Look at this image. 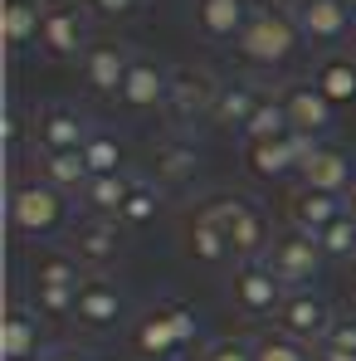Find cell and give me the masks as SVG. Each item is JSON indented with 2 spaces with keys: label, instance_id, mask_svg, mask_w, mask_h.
<instances>
[{
  "label": "cell",
  "instance_id": "cell-1",
  "mask_svg": "<svg viewBox=\"0 0 356 361\" xmlns=\"http://www.w3.org/2000/svg\"><path fill=\"white\" fill-rule=\"evenodd\" d=\"M297 49H302V30H297L293 10H283L274 0L254 5V15H249V25L239 35V54L249 63H259V68H283Z\"/></svg>",
  "mask_w": 356,
  "mask_h": 361
},
{
  "label": "cell",
  "instance_id": "cell-2",
  "mask_svg": "<svg viewBox=\"0 0 356 361\" xmlns=\"http://www.w3.org/2000/svg\"><path fill=\"white\" fill-rule=\"evenodd\" d=\"M190 342H195V312L180 298L156 302V307L137 322V332H132L137 357H147V361H171L176 352H185Z\"/></svg>",
  "mask_w": 356,
  "mask_h": 361
},
{
  "label": "cell",
  "instance_id": "cell-3",
  "mask_svg": "<svg viewBox=\"0 0 356 361\" xmlns=\"http://www.w3.org/2000/svg\"><path fill=\"white\" fill-rule=\"evenodd\" d=\"M5 210H10V230H15V235L44 240V235L63 230V220H68V195H63L59 185H49V180H20V185L10 190Z\"/></svg>",
  "mask_w": 356,
  "mask_h": 361
},
{
  "label": "cell",
  "instance_id": "cell-4",
  "mask_svg": "<svg viewBox=\"0 0 356 361\" xmlns=\"http://www.w3.org/2000/svg\"><path fill=\"white\" fill-rule=\"evenodd\" d=\"M210 220L225 230V240L235 249L244 264H259V259H269V220L249 205V200H239V195H225V200H215L210 205Z\"/></svg>",
  "mask_w": 356,
  "mask_h": 361
},
{
  "label": "cell",
  "instance_id": "cell-5",
  "mask_svg": "<svg viewBox=\"0 0 356 361\" xmlns=\"http://www.w3.org/2000/svg\"><path fill=\"white\" fill-rule=\"evenodd\" d=\"M278 332L283 337H293V342H302V347H322L327 342V332L337 327V317H332V302L322 298V293H307V288H293L288 298H283V307H278Z\"/></svg>",
  "mask_w": 356,
  "mask_h": 361
},
{
  "label": "cell",
  "instance_id": "cell-6",
  "mask_svg": "<svg viewBox=\"0 0 356 361\" xmlns=\"http://www.w3.org/2000/svg\"><path fill=\"white\" fill-rule=\"evenodd\" d=\"M230 298L244 317H278V307L288 298V283L259 259V264H244L235 274V283H230Z\"/></svg>",
  "mask_w": 356,
  "mask_h": 361
},
{
  "label": "cell",
  "instance_id": "cell-7",
  "mask_svg": "<svg viewBox=\"0 0 356 361\" xmlns=\"http://www.w3.org/2000/svg\"><path fill=\"white\" fill-rule=\"evenodd\" d=\"M312 137H302V132H288V137H274V142H249L244 147V161H249V171L259 180H278V176H293L302 171V161L312 157Z\"/></svg>",
  "mask_w": 356,
  "mask_h": 361
},
{
  "label": "cell",
  "instance_id": "cell-8",
  "mask_svg": "<svg viewBox=\"0 0 356 361\" xmlns=\"http://www.w3.org/2000/svg\"><path fill=\"white\" fill-rule=\"evenodd\" d=\"M322 259H327V254H322V244L312 240V235H297V230H293V235H283V240L269 249V259H264V264H269L288 288H302L307 279H317Z\"/></svg>",
  "mask_w": 356,
  "mask_h": 361
},
{
  "label": "cell",
  "instance_id": "cell-9",
  "mask_svg": "<svg viewBox=\"0 0 356 361\" xmlns=\"http://www.w3.org/2000/svg\"><path fill=\"white\" fill-rule=\"evenodd\" d=\"M297 176H302V190H322V195H352V185H356L352 157L342 147H332V142H317Z\"/></svg>",
  "mask_w": 356,
  "mask_h": 361
},
{
  "label": "cell",
  "instance_id": "cell-10",
  "mask_svg": "<svg viewBox=\"0 0 356 361\" xmlns=\"http://www.w3.org/2000/svg\"><path fill=\"white\" fill-rule=\"evenodd\" d=\"M88 137H93V127H88L83 113H73V108H44V113L35 118V147H39L44 157L83 152Z\"/></svg>",
  "mask_w": 356,
  "mask_h": 361
},
{
  "label": "cell",
  "instance_id": "cell-11",
  "mask_svg": "<svg viewBox=\"0 0 356 361\" xmlns=\"http://www.w3.org/2000/svg\"><path fill=\"white\" fill-rule=\"evenodd\" d=\"M166 98H171V73H166L156 59L132 54V68H127V83H122L118 103L132 108V113H152V108H161Z\"/></svg>",
  "mask_w": 356,
  "mask_h": 361
},
{
  "label": "cell",
  "instance_id": "cell-12",
  "mask_svg": "<svg viewBox=\"0 0 356 361\" xmlns=\"http://www.w3.org/2000/svg\"><path fill=\"white\" fill-rule=\"evenodd\" d=\"M293 15L302 39H312V44H337L352 30V5H342V0H293Z\"/></svg>",
  "mask_w": 356,
  "mask_h": 361
},
{
  "label": "cell",
  "instance_id": "cell-13",
  "mask_svg": "<svg viewBox=\"0 0 356 361\" xmlns=\"http://www.w3.org/2000/svg\"><path fill=\"white\" fill-rule=\"evenodd\" d=\"M283 108H288V127L302 132V137H327L332 132V122H337V108L312 88V83H293L288 93H283Z\"/></svg>",
  "mask_w": 356,
  "mask_h": 361
},
{
  "label": "cell",
  "instance_id": "cell-14",
  "mask_svg": "<svg viewBox=\"0 0 356 361\" xmlns=\"http://www.w3.org/2000/svg\"><path fill=\"white\" fill-rule=\"evenodd\" d=\"M127 68H132V54L122 44H88L83 49V83L103 98H118L122 83H127Z\"/></svg>",
  "mask_w": 356,
  "mask_h": 361
},
{
  "label": "cell",
  "instance_id": "cell-15",
  "mask_svg": "<svg viewBox=\"0 0 356 361\" xmlns=\"http://www.w3.org/2000/svg\"><path fill=\"white\" fill-rule=\"evenodd\" d=\"M215 98H220V83H215L205 68H180V73H171V98H166L171 118L190 122L195 113H210Z\"/></svg>",
  "mask_w": 356,
  "mask_h": 361
},
{
  "label": "cell",
  "instance_id": "cell-16",
  "mask_svg": "<svg viewBox=\"0 0 356 361\" xmlns=\"http://www.w3.org/2000/svg\"><path fill=\"white\" fill-rule=\"evenodd\" d=\"M249 15H254L249 0H195V30L205 39H235L239 44Z\"/></svg>",
  "mask_w": 356,
  "mask_h": 361
},
{
  "label": "cell",
  "instance_id": "cell-17",
  "mask_svg": "<svg viewBox=\"0 0 356 361\" xmlns=\"http://www.w3.org/2000/svg\"><path fill=\"white\" fill-rule=\"evenodd\" d=\"M88 44V25L78 10H44V25H39V49L49 59H73L78 49Z\"/></svg>",
  "mask_w": 356,
  "mask_h": 361
},
{
  "label": "cell",
  "instance_id": "cell-18",
  "mask_svg": "<svg viewBox=\"0 0 356 361\" xmlns=\"http://www.w3.org/2000/svg\"><path fill=\"white\" fill-rule=\"evenodd\" d=\"M347 215V200L342 195H322V190H297L293 205H288V220H293L297 235H322L332 220H342Z\"/></svg>",
  "mask_w": 356,
  "mask_h": 361
},
{
  "label": "cell",
  "instance_id": "cell-19",
  "mask_svg": "<svg viewBox=\"0 0 356 361\" xmlns=\"http://www.w3.org/2000/svg\"><path fill=\"white\" fill-rule=\"evenodd\" d=\"M73 254L78 264L88 269H108L113 259H122V235H118V220H88L73 230Z\"/></svg>",
  "mask_w": 356,
  "mask_h": 361
},
{
  "label": "cell",
  "instance_id": "cell-20",
  "mask_svg": "<svg viewBox=\"0 0 356 361\" xmlns=\"http://www.w3.org/2000/svg\"><path fill=\"white\" fill-rule=\"evenodd\" d=\"M332 108H356V59L352 54H327L307 78Z\"/></svg>",
  "mask_w": 356,
  "mask_h": 361
},
{
  "label": "cell",
  "instance_id": "cell-21",
  "mask_svg": "<svg viewBox=\"0 0 356 361\" xmlns=\"http://www.w3.org/2000/svg\"><path fill=\"white\" fill-rule=\"evenodd\" d=\"M132 185H137V176H127V171H118V176H93L83 185L78 200H83V210H88L93 220H122Z\"/></svg>",
  "mask_w": 356,
  "mask_h": 361
},
{
  "label": "cell",
  "instance_id": "cell-22",
  "mask_svg": "<svg viewBox=\"0 0 356 361\" xmlns=\"http://www.w3.org/2000/svg\"><path fill=\"white\" fill-rule=\"evenodd\" d=\"M122 293L108 283V279H83V288H78V307H73V317L83 322V327H113L122 317Z\"/></svg>",
  "mask_w": 356,
  "mask_h": 361
},
{
  "label": "cell",
  "instance_id": "cell-23",
  "mask_svg": "<svg viewBox=\"0 0 356 361\" xmlns=\"http://www.w3.org/2000/svg\"><path fill=\"white\" fill-rule=\"evenodd\" d=\"M185 249H190V259L205 264V269H220V264L235 254L230 240H225V230L210 220V210H200V215L190 220V230H185Z\"/></svg>",
  "mask_w": 356,
  "mask_h": 361
},
{
  "label": "cell",
  "instance_id": "cell-24",
  "mask_svg": "<svg viewBox=\"0 0 356 361\" xmlns=\"http://www.w3.org/2000/svg\"><path fill=\"white\" fill-rule=\"evenodd\" d=\"M259 103H264V93H259L254 83H220V98H215V108H210V122L244 132L249 118L259 113Z\"/></svg>",
  "mask_w": 356,
  "mask_h": 361
},
{
  "label": "cell",
  "instance_id": "cell-25",
  "mask_svg": "<svg viewBox=\"0 0 356 361\" xmlns=\"http://www.w3.org/2000/svg\"><path fill=\"white\" fill-rule=\"evenodd\" d=\"M30 357H44L39 352V317L20 302H10L5 312V361H30Z\"/></svg>",
  "mask_w": 356,
  "mask_h": 361
},
{
  "label": "cell",
  "instance_id": "cell-26",
  "mask_svg": "<svg viewBox=\"0 0 356 361\" xmlns=\"http://www.w3.org/2000/svg\"><path fill=\"white\" fill-rule=\"evenodd\" d=\"M35 283L39 288H83V274H78V254L73 249H39L35 264H30Z\"/></svg>",
  "mask_w": 356,
  "mask_h": 361
},
{
  "label": "cell",
  "instance_id": "cell-27",
  "mask_svg": "<svg viewBox=\"0 0 356 361\" xmlns=\"http://www.w3.org/2000/svg\"><path fill=\"white\" fill-rule=\"evenodd\" d=\"M39 25H44L39 0H5V39H10V49L39 44Z\"/></svg>",
  "mask_w": 356,
  "mask_h": 361
},
{
  "label": "cell",
  "instance_id": "cell-28",
  "mask_svg": "<svg viewBox=\"0 0 356 361\" xmlns=\"http://www.w3.org/2000/svg\"><path fill=\"white\" fill-rule=\"evenodd\" d=\"M195 166H200V147H195V142L171 137V142H161V147H156V176L166 180V185L190 180V176H195Z\"/></svg>",
  "mask_w": 356,
  "mask_h": 361
},
{
  "label": "cell",
  "instance_id": "cell-29",
  "mask_svg": "<svg viewBox=\"0 0 356 361\" xmlns=\"http://www.w3.org/2000/svg\"><path fill=\"white\" fill-rule=\"evenodd\" d=\"M39 171H44V180H49V185H59L63 195H68V190H78V195H83V185L93 180L88 161H83V152H59V157H44V161H39Z\"/></svg>",
  "mask_w": 356,
  "mask_h": 361
},
{
  "label": "cell",
  "instance_id": "cell-30",
  "mask_svg": "<svg viewBox=\"0 0 356 361\" xmlns=\"http://www.w3.org/2000/svg\"><path fill=\"white\" fill-rule=\"evenodd\" d=\"M288 132H293V127H288V108H283V98L264 93L259 113L249 118V127H244V142H274V137H288Z\"/></svg>",
  "mask_w": 356,
  "mask_h": 361
},
{
  "label": "cell",
  "instance_id": "cell-31",
  "mask_svg": "<svg viewBox=\"0 0 356 361\" xmlns=\"http://www.w3.org/2000/svg\"><path fill=\"white\" fill-rule=\"evenodd\" d=\"M83 161H88L93 176H118L122 171V142L108 137V132H93L88 147H83Z\"/></svg>",
  "mask_w": 356,
  "mask_h": 361
},
{
  "label": "cell",
  "instance_id": "cell-32",
  "mask_svg": "<svg viewBox=\"0 0 356 361\" xmlns=\"http://www.w3.org/2000/svg\"><path fill=\"white\" fill-rule=\"evenodd\" d=\"M317 244H322L327 259H356V215L347 210L342 220H332V225L317 235Z\"/></svg>",
  "mask_w": 356,
  "mask_h": 361
},
{
  "label": "cell",
  "instance_id": "cell-33",
  "mask_svg": "<svg viewBox=\"0 0 356 361\" xmlns=\"http://www.w3.org/2000/svg\"><path fill=\"white\" fill-rule=\"evenodd\" d=\"M156 185L152 180H137L132 185V195H127V210H122V225H132V230H142V225H152L156 220Z\"/></svg>",
  "mask_w": 356,
  "mask_h": 361
},
{
  "label": "cell",
  "instance_id": "cell-34",
  "mask_svg": "<svg viewBox=\"0 0 356 361\" xmlns=\"http://www.w3.org/2000/svg\"><path fill=\"white\" fill-rule=\"evenodd\" d=\"M254 361H317V357H307V347L293 342V337L269 332V337H259V342H254Z\"/></svg>",
  "mask_w": 356,
  "mask_h": 361
},
{
  "label": "cell",
  "instance_id": "cell-35",
  "mask_svg": "<svg viewBox=\"0 0 356 361\" xmlns=\"http://www.w3.org/2000/svg\"><path fill=\"white\" fill-rule=\"evenodd\" d=\"M35 307H39L44 317H73L78 288H39V283H35Z\"/></svg>",
  "mask_w": 356,
  "mask_h": 361
},
{
  "label": "cell",
  "instance_id": "cell-36",
  "mask_svg": "<svg viewBox=\"0 0 356 361\" xmlns=\"http://www.w3.org/2000/svg\"><path fill=\"white\" fill-rule=\"evenodd\" d=\"M200 361H254V342H239V337H220V342H210Z\"/></svg>",
  "mask_w": 356,
  "mask_h": 361
},
{
  "label": "cell",
  "instance_id": "cell-37",
  "mask_svg": "<svg viewBox=\"0 0 356 361\" xmlns=\"http://www.w3.org/2000/svg\"><path fill=\"white\" fill-rule=\"evenodd\" d=\"M322 347H337V352H352L356 357V317H337V327L327 332Z\"/></svg>",
  "mask_w": 356,
  "mask_h": 361
},
{
  "label": "cell",
  "instance_id": "cell-38",
  "mask_svg": "<svg viewBox=\"0 0 356 361\" xmlns=\"http://www.w3.org/2000/svg\"><path fill=\"white\" fill-rule=\"evenodd\" d=\"M88 5H93L103 20H122V15H132V10H137V0H88Z\"/></svg>",
  "mask_w": 356,
  "mask_h": 361
},
{
  "label": "cell",
  "instance_id": "cell-39",
  "mask_svg": "<svg viewBox=\"0 0 356 361\" xmlns=\"http://www.w3.org/2000/svg\"><path fill=\"white\" fill-rule=\"evenodd\" d=\"M0 132H5V142H10V147L20 142V132H25V118H20V108H5V127H0Z\"/></svg>",
  "mask_w": 356,
  "mask_h": 361
},
{
  "label": "cell",
  "instance_id": "cell-40",
  "mask_svg": "<svg viewBox=\"0 0 356 361\" xmlns=\"http://www.w3.org/2000/svg\"><path fill=\"white\" fill-rule=\"evenodd\" d=\"M317 361H356L352 352H337V347H317Z\"/></svg>",
  "mask_w": 356,
  "mask_h": 361
},
{
  "label": "cell",
  "instance_id": "cell-41",
  "mask_svg": "<svg viewBox=\"0 0 356 361\" xmlns=\"http://www.w3.org/2000/svg\"><path fill=\"white\" fill-rule=\"evenodd\" d=\"M49 361H93L88 352H78V347H63V352H54Z\"/></svg>",
  "mask_w": 356,
  "mask_h": 361
},
{
  "label": "cell",
  "instance_id": "cell-42",
  "mask_svg": "<svg viewBox=\"0 0 356 361\" xmlns=\"http://www.w3.org/2000/svg\"><path fill=\"white\" fill-rule=\"evenodd\" d=\"M39 5H44V10H73L78 0H39Z\"/></svg>",
  "mask_w": 356,
  "mask_h": 361
},
{
  "label": "cell",
  "instance_id": "cell-43",
  "mask_svg": "<svg viewBox=\"0 0 356 361\" xmlns=\"http://www.w3.org/2000/svg\"><path fill=\"white\" fill-rule=\"evenodd\" d=\"M347 210H352V215H356V185H352V195H347Z\"/></svg>",
  "mask_w": 356,
  "mask_h": 361
},
{
  "label": "cell",
  "instance_id": "cell-44",
  "mask_svg": "<svg viewBox=\"0 0 356 361\" xmlns=\"http://www.w3.org/2000/svg\"><path fill=\"white\" fill-rule=\"evenodd\" d=\"M342 5H352V10H356V0H342Z\"/></svg>",
  "mask_w": 356,
  "mask_h": 361
},
{
  "label": "cell",
  "instance_id": "cell-45",
  "mask_svg": "<svg viewBox=\"0 0 356 361\" xmlns=\"http://www.w3.org/2000/svg\"><path fill=\"white\" fill-rule=\"evenodd\" d=\"M30 361H49V357H30Z\"/></svg>",
  "mask_w": 356,
  "mask_h": 361
},
{
  "label": "cell",
  "instance_id": "cell-46",
  "mask_svg": "<svg viewBox=\"0 0 356 361\" xmlns=\"http://www.w3.org/2000/svg\"><path fill=\"white\" fill-rule=\"evenodd\" d=\"M352 279H356V259H352Z\"/></svg>",
  "mask_w": 356,
  "mask_h": 361
}]
</instances>
